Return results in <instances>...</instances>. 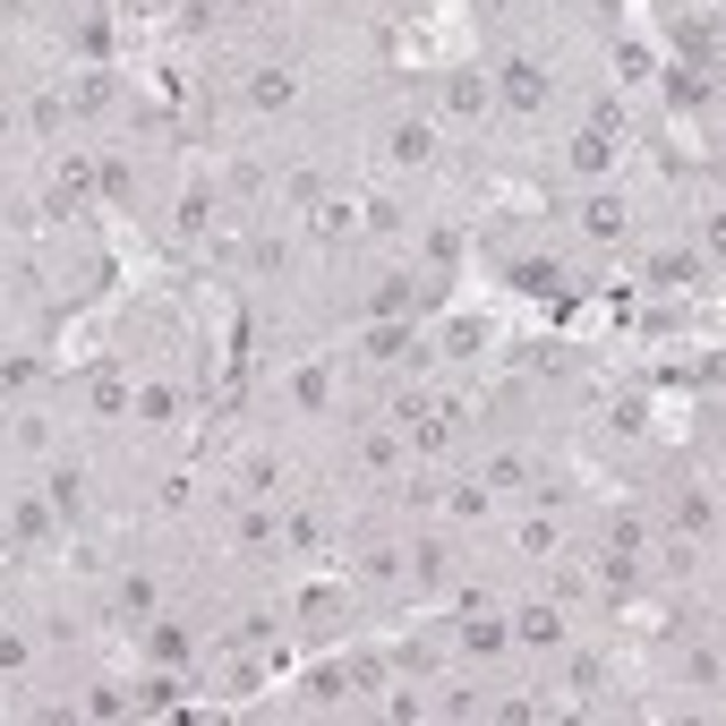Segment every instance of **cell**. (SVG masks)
I'll return each instance as SVG.
<instances>
[{"label": "cell", "mask_w": 726, "mask_h": 726, "mask_svg": "<svg viewBox=\"0 0 726 726\" xmlns=\"http://www.w3.org/2000/svg\"><path fill=\"white\" fill-rule=\"evenodd\" d=\"M581 232H590V239H624L632 232V205L616 197V189H598V197L581 205Z\"/></svg>", "instance_id": "1"}, {"label": "cell", "mask_w": 726, "mask_h": 726, "mask_svg": "<svg viewBox=\"0 0 726 726\" xmlns=\"http://www.w3.org/2000/svg\"><path fill=\"white\" fill-rule=\"evenodd\" d=\"M445 111L453 120H488V86L479 77H445Z\"/></svg>", "instance_id": "2"}, {"label": "cell", "mask_w": 726, "mask_h": 726, "mask_svg": "<svg viewBox=\"0 0 726 726\" xmlns=\"http://www.w3.org/2000/svg\"><path fill=\"white\" fill-rule=\"evenodd\" d=\"M428 154H436L428 120H394V163H428Z\"/></svg>", "instance_id": "3"}, {"label": "cell", "mask_w": 726, "mask_h": 726, "mask_svg": "<svg viewBox=\"0 0 726 726\" xmlns=\"http://www.w3.org/2000/svg\"><path fill=\"white\" fill-rule=\"evenodd\" d=\"M513 632H522L530 650H556V641H564V616H556V607H522V624H513Z\"/></svg>", "instance_id": "4"}, {"label": "cell", "mask_w": 726, "mask_h": 726, "mask_svg": "<svg viewBox=\"0 0 726 726\" xmlns=\"http://www.w3.org/2000/svg\"><path fill=\"white\" fill-rule=\"evenodd\" d=\"M291 95H299V86H291V68H257V86H248V103H257V111H282Z\"/></svg>", "instance_id": "5"}, {"label": "cell", "mask_w": 726, "mask_h": 726, "mask_svg": "<svg viewBox=\"0 0 726 726\" xmlns=\"http://www.w3.org/2000/svg\"><path fill=\"white\" fill-rule=\"evenodd\" d=\"M351 232V205H317V239H342Z\"/></svg>", "instance_id": "6"}, {"label": "cell", "mask_w": 726, "mask_h": 726, "mask_svg": "<svg viewBox=\"0 0 726 726\" xmlns=\"http://www.w3.org/2000/svg\"><path fill=\"white\" fill-rule=\"evenodd\" d=\"M232 9H257V0H232Z\"/></svg>", "instance_id": "7"}]
</instances>
